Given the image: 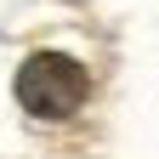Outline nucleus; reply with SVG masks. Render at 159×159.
<instances>
[{
    "instance_id": "f257e3e1",
    "label": "nucleus",
    "mask_w": 159,
    "mask_h": 159,
    "mask_svg": "<svg viewBox=\"0 0 159 159\" xmlns=\"http://www.w3.org/2000/svg\"><path fill=\"white\" fill-rule=\"evenodd\" d=\"M85 97H91V74L63 51H34L17 68V102L34 119H68L85 108Z\"/></svg>"
}]
</instances>
